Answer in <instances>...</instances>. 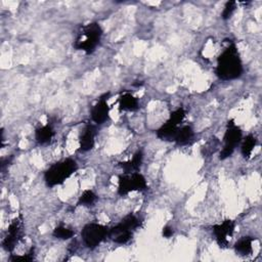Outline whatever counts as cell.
<instances>
[{
    "instance_id": "4",
    "label": "cell",
    "mask_w": 262,
    "mask_h": 262,
    "mask_svg": "<svg viewBox=\"0 0 262 262\" xmlns=\"http://www.w3.org/2000/svg\"><path fill=\"white\" fill-rule=\"evenodd\" d=\"M147 189L145 177L139 173H124L118 177V194L123 196L131 191H143Z\"/></svg>"
},
{
    "instance_id": "19",
    "label": "cell",
    "mask_w": 262,
    "mask_h": 262,
    "mask_svg": "<svg viewBox=\"0 0 262 262\" xmlns=\"http://www.w3.org/2000/svg\"><path fill=\"white\" fill-rule=\"evenodd\" d=\"M74 231L64 226V225H58L56 226L53 231H52V235L55 237V238H58V239H69V238H72L74 236Z\"/></svg>"
},
{
    "instance_id": "11",
    "label": "cell",
    "mask_w": 262,
    "mask_h": 262,
    "mask_svg": "<svg viewBox=\"0 0 262 262\" xmlns=\"http://www.w3.org/2000/svg\"><path fill=\"white\" fill-rule=\"evenodd\" d=\"M133 235V230L129 228L126 224H124L122 221L118 223L116 226L108 229V237L113 242L119 245H125L127 244Z\"/></svg>"
},
{
    "instance_id": "18",
    "label": "cell",
    "mask_w": 262,
    "mask_h": 262,
    "mask_svg": "<svg viewBox=\"0 0 262 262\" xmlns=\"http://www.w3.org/2000/svg\"><path fill=\"white\" fill-rule=\"evenodd\" d=\"M256 143H257V139L253 134H248L243 139L242 146H241V152L246 160H249L251 158L253 149L256 146Z\"/></svg>"
},
{
    "instance_id": "17",
    "label": "cell",
    "mask_w": 262,
    "mask_h": 262,
    "mask_svg": "<svg viewBox=\"0 0 262 262\" xmlns=\"http://www.w3.org/2000/svg\"><path fill=\"white\" fill-rule=\"evenodd\" d=\"M255 237L243 236L234 244V251L241 256H248L253 252V242Z\"/></svg>"
},
{
    "instance_id": "9",
    "label": "cell",
    "mask_w": 262,
    "mask_h": 262,
    "mask_svg": "<svg viewBox=\"0 0 262 262\" xmlns=\"http://www.w3.org/2000/svg\"><path fill=\"white\" fill-rule=\"evenodd\" d=\"M235 228V222L231 219H226L219 224L212 226L213 234L220 248H226L228 245V237H230Z\"/></svg>"
},
{
    "instance_id": "7",
    "label": "cell",
    "mask_w": 262,
    "mask_h": 262,
    "mask_svg": "<svg viewBox=\"0 0 262 262\" xmlns=\"http://www.w3.org/2000/svg\"><path fill=\"white\" fill-rule=\"evenodd\" d=\"M81 236L87 248L94 249L108 236V228L102 224L88 223L83 227Z\"/></svg>"
},
{
    "instance_id": "1",
    "label": "cell",
    "mask_w": 262,
    "mask_h": 262,
    "mask_svg": "<svg viewBox=\"0 0 262 262\" xmlns=\"http://www.w3.org/2000/svg\"><path fill=\"white\" fill-rule=\"evenodd\" d=\"M215 73L221 80H234L243 74V63L234 43H230L218 56Z\"/></svg>"
},
{
    "instance_id": "24",
    "label": "cell",
    "mask_w": 262,
    "mask_h": 262,
    "mask_svg": "<svg viewBox=\"0 0 262 262\" xmlns=\"http://www.w3.org/2000/svg\"><path fill=\"white\" fill-rule=\"evenodd\" d=\"M173 232H174V231H173V228H172L171 226H169V225L165 226V227L163 228V230H162V234H163V236L166 237V238L172 236Z\"/></svg>"
},
{
    "instance_id": "8",
    "label": "cell",
    "mask_w": 262,
    "mask_h": 262,
    "mask_svg": "<svg viewBox=\"0 0 262 262\" xmlns=\"http://www.w3.org/2000/svg\"><path fill=\"white\" fill-rule=\"evenodd\" d=\"M24 229H23V216L21 214L18 217L14 218L7 229V233L2 242V247L6 252H12L19 241L23 238Z\"/></svg>"
},
{
    "instance_id": "23",
    "label": "cell",
    "mask_w": 262,
    "mask_h": 262,
    "mask_svg": "<svg viewBox=\"0 0 262 262\" xmlns=\"http://www.w3.org/2000/svg\"><path fill=\"white\" fill-rule=\"evenodd\" d=\"M34 248H31V250L29 251V253L25 254V255H21V256H16V255H13L9 258L10 261L12 262H30V261H33L34 260Z\"/></svg>"
},
{
    "instance_id": "20",
    "label": "cell",
    "mask_w": 262,
    "mask_h": 262,
    "mask_svg": "<svg viewBox=\"0 0 262 262\" xmlns=\"http://www.w3.org/2000/svg\"><path fill=\"white\" fill-rule=\"evenodd\" d=\"M96 199H97V196H96V194L93 190L86 189L80 195V198L78 200V205H80V206H91L95 203Z\"/></svg>"
},
{
    "instance_id": "15",
    "label": "cell",
    "mask_w": 262,
    "mask_h": 262,
    "mask_svg": "<svg viewBox=\"0 0 262 262\" xmlns=\"http://www.w3.org/2000/svg\"><path fill=\"white\" fill-rule=\"evenodd\" d=\"M54 136L53 128L50 124H46L36 129L35 131V139L39 144H47L51 141Z\"/></svg>"
},
{
    "instance_id": "13",
    "label": "cell",
    "mask_w": 262,
    "mask_h": 262,
    "mask_svg": "<svg viewBox=\"0 0 262 262\" xmlns=\"http://www.w3.org/2000/svg\"><path fill=\"white\" fill-rule=\"evenodd\" d=\"M143 161V154L141 150H137L131 160L126 161V162H120L119 166L123 169L124 173H134L138 172Z\"/></svg>"
},
{
    "instance_id": "5",
    "label": "cell",
    "mask_w": 262,
    "mask_h": 262,
    "mask_svg": "<svg viewBox=\"0 0 262 262\" xmlns=\"http://www.w3.org/2000/svg\"><path fill=\"white\" fill-rule=\"evenodd\" d=\"M243 139V133L238 126L235 125L233 120H229L226 125V130L223 136V147L220 151L219 159L225 160L229 158L237 144L241 143Z\"/></svg>"
},
{
    "instance_id": "3",
    "label": "cell",
    "mask_w": 262,
    "mask_h": 262,
    "mask_svg": "<svg viewBox=\"0 0 262 262\" xmlns=\"http://www.w3.org/2000/svg\"><path fill=\"white\" fill-rule=\"evenodd\" d=\"M78 169L77 162L67 158L51 165L44 173V180L49 187L63 183Z\"/></svg>"
},
{
    "instance_id": "10",
    "label": "cell",
    "mask_w": 262,
    "mask_h": 262,
    "mask_svg": "<svg viewBox=\"0 0 262 262\" xmlns=\"http://www.w3.org/2000/svg\"><path fill=\"white\" fill-rule=\"evenodd\" d=\"M108 95V93L101 95L95 104L91 107V119L97 125L103 124L110 117V106L107 103Z\"/></svg>"
},
{
    "instance_id": "2",
    "label": "cell",
    "mask_w": 262,
    "mask_h": 262,
    "mask_svg": "<svg viewBox=\"0 0 262 262\" xmlns=\"http://www.w3.org/2000/svg\"><path fill=\"white\" fill-rule=\"evenodd\" d=\"M102 33L103 31L98 23H89L83 26L78 32L73 46L77 50H81L86 54H91L99 45Z\"/></svg>"
},
{
    "instance_id": "6",
    "label": "cell",
    "mask_w": 262,
    "mask_h": 262,
    "mask_svg": "<svg viewBox=\"0 0 262 262\" xmlns=\"http://www.w3.org/2000/svg\"><path fill=\"white\" fill-rule=\"evenodd\" d=\"M185 115H186V112H185L184 107H182V106H180L177 110H175L174 112H172L170 114L169 119L166 121V123H164L156 131L157 137L162 140L173 141L174 136L179 128V124L183 121V119L185 118Z\"/></svg>"
},
{
    "instance_id": "14",
    "label": "cell",
    "mask_w": 262,
    "mask_h": 262,
    "mask_svg": "<svg viewBox=\"0 0 262 262\" xmlns=\"http://www.w3.org/2000/svg\"><path fill=\"white\" fill-rule=\"evenodd\" d=\"M119 107L124 112H135L139 108V102L130 92H124L119 97Z\"/></svg>"
},
{
    "instance_id": "12",
    "label": "cell",
    "mask_w": 262,
    "mask_h": 262,
    "mask_svg": "<svg viewBox=\"0 0 262 262\" xmlns=\"http://www.w3.org/2000/svg\"><path fill=\"white\" fill-rule=\"evenodd\" d=\"M95 135L96 129L93 125H87L83 132L80 135L79 143H80V150L88 151L91 150L95 143Z\"/></svg>"
},
{
    "instance_id": "16",
    "label": "cell",
    "mask_w": 262,
    "mask_h": 262,
    "mask_svg": "<svg viewBox=\"0 0 262 262\" xmlns=\"http://www.w3.org/2000/svg\"><path fill=\"white\" fill-rule=\"evenodd\" d=\"M193 135H194V132H193L192 128L188 125H185V126L178 128L173 141L176 142L178 145H185V144H188L192 140Z\"/></svg>"
},
{
    "instance_id": "22",
    "label": "cell",
    "mask_w": 262,
    "mask_h": 262,
    "mask_svg": "<svg viewBox=\"0 0 262 262\" xmlns=\"http://www.w3.org/2000/svg\"><path fill=\"white\" fill-rule=\"evenodd\" d=\"M235 8H236V2L235 1H227L224 8H223L222 13H221V17L225 20L228 19L232 15Z\"/></svg>"
},
{
    "instance_id": "21",
    "label": "cell",
    "mask_w": 262,
    "mask_h": 262,
    "mask_svg": "<svg viewBox=\"0 0 262 262\" xmlns=\"http://www.w3.org/2000/svg\"><path fill=\"white\" fill-rule=\"evenodd\" d=\"M121 221H122L124 224H126L129 228H131L133 231H134L136 228L140 227V225H141V220H140V218H139L138 216H136L135 214H133V213H130V214L126 215Z\"/></svg>"
}]
</instances>
